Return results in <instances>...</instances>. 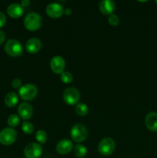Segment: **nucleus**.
<instances>
[{"label":"nucleus","instance_id":"1","mask_svg":"<svg viewBox=\"0 0 157 158\" xmlns=\"http://www.w3.org/2000/svg\"><path fill=\"white\" fill-rule=\"evenodd\" d=\"M25 27L29 31H35L42 26V18L36 12L28 14L24 19Z\"/></svg>","mask_w":157,"mask_h":158},{"label":"nucleus","instance_id":"20","mask_svg":"<svg viewBox=\"0 0 157 158\" xmlns=\"http://www.w3.org/2000/svg\"><path fill=\"white\" fill-rule=\"evenodd\" d=\"M48 135L47 133L44 131V130H38L35 134V139L37 141H38L41 143H45L47 140Z\"/></svg>","mask_w":157,"mask_h":158},{"label":"nucleus","instance_id":"13","mask_svg":"<svg viewBox=\"0 0 157 158\" xmlns=\"http://www.w3.org/2000/svg\"><path fill=\"white\" fill-rule=\"evenodd\" d=\"M7 13L12 18H19L24 13V9L19 3H12L8 6Z\"/></svg>","mask_w":157,"mask_h":158},{"label":"nucleus","instance_id":"16","mask_svg":"<svg viewBox=\"0 0 157 158\" xmlns=\"http://www.w3.org/2000/svg\"><path fill=\"white\" fill-rule=\"evenodd\" d=\"M145 124L150 131H157V113L151 112L146 116Z\"/></svg>","mask_w":157,"mask_h":158},{"label":"nucleus","instance_id":"9","mask_svg":"<svg viewBox=\"0 0 157 158\" xmlns=\"http://www.w3.org/2000/svg\"><path fill=\"white\" fill-rule=\"evenodd\" d=\"M46 11V14L49 17L53 19L59 18L64 13V9H63L62 6L57 2H52L48 5Z\"/></svg>","mask_w":157,"mask_h":158},{"label":"nucleus","instance_id":"25","mask_svg":"<svg viewBox=\"0 0 157 158\" xmlns=\"http://www.w3.org/2000/svg\"><path fill=\"white\" fill-rule=\"evenodd\" d=\"M21 85H22V81L20 79L15 78L12 80V87L15 88V89H18V88H19L20 86H21Z\"/></svg>","mask_w":157,"mask_h":158},{"label":"nucleus","instance_id":"21","mask_svg":"<svg viewBox=\"0 0 157 158\" xmlns=\"http://www.w3.org/2000/svg\"><path fill=\"white\" fill-rule=\"evenodd\" d=\"M20 123V119L19 117L16 114H12L8 118V124L9 127H15L18 126Z\"/></svg>","mask_w":157,"mask_h":158},{"label":"nucleus","instance_id":"10","mask_svg":"<svg viewBox=\"0 0 157 158\" xmlns=\"http://www.w3.org/2000/svg\"><path fill=\"white\" fill-rule=\"evenodd\" d=\"M66 66L65 60L60 56H55L52 57L50 61V67L55 73L61 74Z\"/></svg>","mask_w":157,"mask_h":158},{"label":"nucleus","instance_id":"30","mask_svg":"<svg viewBox=\"0 0 157 158\" xmlns=\"http://www.w3.org/2000/svg\"><path fill=\"white\" fill-rule=\"evenodd\" d=\"M155 2L156 3V4H157V0H155Z\"/></svg>","mask_w":157,"mask_h":158},{"label":"nucleus","instance_id":"15","mask_svg":"<svg viewBox=\"0 0 157 158\" xmlns=\"http://www.w3.org/2000/svg\"><path fill=\"white\" fill-rule=\"evenodd\" d=\"M115 4L112 0H103L99 3V9L104 15H110L114 12Z\"/></svg>","mask_w":157,"mask_h":158},{"label":"nucleus","instance_id":"5","mask_svg":"<svg viewBox=\"0 0 157 158\" xmlns=\"http://www.w3.org/2000/svg\"><path fill=\"white\" fill-rule=\"evenodd\" d=\"M17 133L11 127L4 128L0 132V143L6 146L12 144L16 140Z\"/></svg>","mask_w":157,"mask_h":158},{"label":"nucleus","instance_id":"4","mask_svg":"<svg viewBox=\"0 0 157 158\" xmlns=\"http://www.w3.org/2000/svg\"><path fill=\"white\" fill-rule=\"evenodd\" d=\"M20 97L24 100H32L36 97L38 94V89L36 86L31 83L23 85L18 91Z\"/></svg>","mask_w":157,"mask_h":158},{"label":"nucleus","instance_id":"26","mask_svg":"<svg viewBox=\"0 0 157 158\" xmlns=\"http://www.w3.org/2000/svg\"><path fill=\"white\" fill-rule=\"evenodd\" d=\"M6 23V16L2 12L0 11V28L4 26V25Z\"/></svg>","mask_w":157,"mask_h":158},{"label":"nucleus","instance_id":"29","mask_svg":"<svg viewBox=\"0 0 157 158\" xmlns=\"http://www.w3.org/2000/svg\"><path fill=\"white\" fill-rule=\"evenodd\" d=\"M72 10H71L70 9H69V8H67V9H66V10L64 11V13L66 14V15H71V14H72Z\"/></svg>","mask_w":157,"mask_h":158},{"label":"nucleus","instance_id":"7","mask_svg":"<svg viewBox=\"0 0 157 158\" xmlns=\"http://www.w3.org/2000/svg\"><path fill=\"white\" fill-rule=\"evenodd\" d=\"M64 101L69 105L77 104L80 99L79 92L74 87H69L66 89L63 93Z\"/></svg>","mask_w":157,"mask_h":158},{"label":"nucleus","instance_id":"28","mask_svg":"<svg viewBox=\"0 0 157 158\" xmlns=\"http://www.w3.org/2000/svg\"><path fill=\"white\" fill-rule=\"evenodd\" d=\"M29 4H30V1H29V0H22L21 2V6H22V7H26V6H29Z\"/></svg>","mask_w":157,"mask_h":158},{"label":"nucleus","instance_id":"8","mask_svg":"<svg viewBox=\"0 0 157 158\" xmlns=\"http://www.w3.org/2000/svg\"><path fill=\"white\" fill-rule=\"evenodd\" d=\"M42 154V148L37 143H31L26 147L24 155L26 158H38Z\"/></svg>","mask_w":157,"mask_h":158},{"label":"nucleus","instance_id":"18","mask_svg":"<svg viewBox=\"0 0 157 158\" xmlns=\"http://www.w3.org/2000/svg\"><path fill=\"white\" fill-rule=\"evenodd\" d=\"M75 112L80 117H84L89 113V107L86 103H78L75 106Z\"/></svg>","mask_w":157,"mask_h":158},{"label":"nucleus","instance_id":"6","mask_svg":"<svg viewBox=\"0 0 157 158\" xmlns=\"http://www.w3.org/2000/svg\"><path fill=\"white\" fill-rule=\"evenodd\" d=\"M115 148V143L113 139L106 137L103 139L98 145V151L102 155L108 156L113 153Z\"/></svg>","mask_w":157,"mask_h":158},{"label":"nucleus","instance_id":"19","mask_svg":"<svg viewBox=\"0 0 157 158\" xmlns=\"http://www.w3.org/2000/svg\"><path fill=\"white\" fill-rule=\"evenodd\" d=\"M74 153L78 157H84L87 154V149L84 145L77 144L74 148Z\"/></svg>","mask_w":157,"mask_h":158},{"label":"nucleus","instance_id":"22","mask_svg":"<svg viewBox=\"0 0 157 158\" xmlns=\"http://www.w3.org/2000/svg\"><path fill=\"white\" fill-rule=\"evenodd\" d=\"M22 131L26 134H31L34 131V126L30 122H23L22 124Z\"/></svg>","mask_w":157,"mask_h":158},{"label":"nucleus","instance_id":"23","mask_svg":"<svg viewBox=\"0 0 157 158\" xmlns=\"http://www.w3.org/2000/svg\"><path fill=\"white\" fill-rule=\"evenodd\" d=\"M60 79L64 83H70L73 80V76L69 72H62L60 74Z\"/></svg>","mask_w":157,"mask_h":158},{"label":"nucleus","instance_id":"2","mask_svg":"<svg viewBox=\"0 0 157 158\" xmlns=\"http://www.w3.org/2000/svg\"><path fill=\"white\" fill-rule=\"evenodd\" d=\"M71 137L75 142L79 143L86 139L88 136L87 128L82 123H75L71 129Z\"/></svg>","mask_w":157,"mask_h":158},{"label":"nucleus","instance_id":"17","mask_svg":"<svg viewBox=\"0 0 157 158\" xmlns=\"http://www.w3.org/2000/svg\"><path fill=\"white\" fill-rule=\"evenodd\" d=\"M18 98L15 92H9L5 97V103L9 107H13L18 103Z\"/></svg>","mask_w":157,"mask_h":158},{"label":"nucleus","instance_id":"3","mask_svg":"<svg viewBox=\"0 0 157 158\" xmlns=\"http://www.w3.org/2000/svg\"><path fill=\"white\" fill-rule=\"evenodd\" d=\"M5 51L10 56L18 57L22 53V46L18 40H9L5 45Z\"/></svg>","mask_w":157,"mask_h":158},{"label":"nucleus","instance_id":"11","mask_svg":"<svg viewBox=\"0 0 157 158\" xmlns=\"http://www.w3.org/2000/svg\"><path fill=\"white\" fill-rule=\"evenodd\" d=\"M18 114L23 120H29L33 114V107L28 103H22L18 107Z\"/></svg>","mask_w":157,"mask_h":158},{"label":"nucleus","instance_id":"12","mask_svg":"<svg viewBox=\"0 0 157 158\" xmlns=\"http://www.w3.org/2000/svg\"><path fill=\"white\" fill-rule=\"evenodd\" d=\"M73 149V143L70 140L63 139L58 141L56 145V151L60 154H67L70 153Z\"/></svg>","mask_w":157,"mask_h":158},{"label":"nucleus","instance_id":"14","mask_svg":"<svg viewBox=\"0 0 157 158\" xmlns=\"http://www.w3.org/2000/svg\"><path fill=\"white\" fill-rule=\"evenodd\" d=\"M42 42L38 38H31L26 42V49L29 53H36L41 49Z\"/></svg>","mask_w":157,"mask_h":158},{"label":"nucleus","instance_id":"24","mask_svg":"<svg viewBox=\"0 0 157 158\" xmlns=\"http://www.w3.org/2000/svg\"><path fill=\"white\" fill-rule=\"evenodd\" d=\"M108 22H109L111 26H116L119 23V18L118 15H115V14H112L108 18Z\"/></svg>","mask_w":157,"mask_h":158},{"label":"nucleus","instance_id":"27","mask_svg":"<svg viewBox=\"0 0 157 158\" xmlns=\"http://www.w3.org/2000/svg\"><path fill=\"white\" fill-rule=\"evenodd\" d=\"M5 40H6V34L3 31L0 30V45L4 43Z\"/></svg>","mask_w":157,"mask_h":158}]
</instances>
